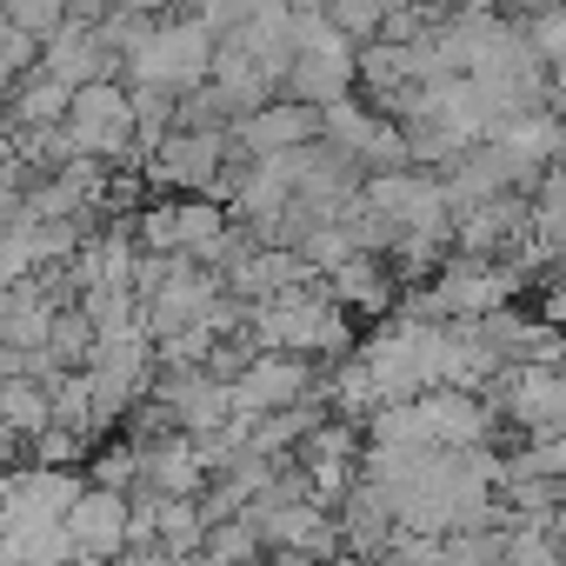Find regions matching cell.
I'll list each match as a JSON object with an SVG mask.
<instances>
[{
  "mask_svg": "<svg viewBox=\"0 0 566 566\" xmlns=\"http://www.w3.org/2000/svg\"><path fill=\"white\" fill-rule=\"evenodd\" d=\"M321 134H327V107L294 101V94H273L260 114H247V120L233 127V140H240L247 154H294V147H307V140H321Z\"/></svg>",
  "mask_w": 566,
  "mask_h": 566,
  "instance_id": "cell-2",
  "label": "cell"
},
{
  "mask_svg": "<svg viewBox=\"0 0 566 566\" xmlns=\"http://www.w3.org/2000/svg\"><path fill=\"white\" fill-rule=\"evenodd\" d=\"M327 280H334V294H340L354 314H367V321H387V314H400V301H407V273L394 266V253H354V260L334 266Z\"/></svg>",
  "mask_w": 566,
  "mask_h": 566,
  "instance_id": "cell-3",
  "label": "cell"
},
{
  "mask_svg": "<svg viewBox=\"0 0 566 566\" xmlns=\"http://www.w3.org/2000/svg\"><path fill=\"white\" fill-rule=\"evenodd\" d=\"M134 513H140V500H134V493L87 480V486H81V500L67 506L74 559H114V553H127V546H134Z\"/></svg>",
  "mask_w": 566,
  "mask_h": 566,
  "instance_id": "cell-1",
  "label": "cell"
}]
</instances>
